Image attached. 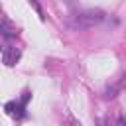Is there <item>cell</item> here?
I'll return each instance as SVG.
<instances>
[{
	"mask_svg": "<svg viewBox=\"0 0 126 126\" xmlns=\"http://www.w3.org/2000/svg\"><path fill=\"white\" fill-rule=\"evenodd\" d=\"M104 12L98 10V8H85V10H77L75 14H69L65 24L69 30L73 32H81V30H89V28H94L98 26L102 20H104Z\"/></svg>",
	"mask_w": 126,
	"mask_h": 126,
	"instance_id": "cell-1",
	"label": "cell"
},
{
	"mask_svg": "<svg viewBox=\"0 0 126 126\" xmlns=\"http://www.w3.org/2000/svg\"><path fill=\"white\" fill-rule=\"evenodd\" d=\"M20 57H22V53H20V49L14 47V45H8V47L4 49V53H2V61H4L8 67H14V65L20 61Z\"/></svg>",
	"mask_w": 126,
	"mask_h": 126,
	"instance_id": "cell-2",
	"label": "cell"
},
{
	"mask_svg": "<svg viewBox=\"0 0 126 126\" xmlns=\"http://www.w3.org/2000/svg\"><path fill=\"white\" fill-rule=\"evenodd\" d=\"M0 35H2V37L12 39V37H16V35H18V28H16V26H14L10 20L0 18Z\"/></svg>",
	"mask_w": 126,
	"mask_h": 126,
	"instance_id": "cell-3",
	"label": "cell"
},
{
	"mask_svg": "<svg viewBox=\"0 0 126 126\" xmlns=\"http://www.w3.org/2000/svg\"><path fill=\"white\" fill-rule=\"evenodd\" d=\"M24 108H26V106H22V104H18V102H14V100L6 102V106H4V110H6L10 116H18V118H22V116L26 114Z\"/></svg>",
	"mask_w": 126,
	"mask_h": 126,
	"instance_id": "cell-4",
	"label": "cell"
},
{
	"mask_svg": "<svg viewBox=\"0 0 126 126\" xmlns=\"http://www.w3.org/2000/svg\"><path fill=\"white\" fill-rule=\"evenodd\" d=\"M124 87H126V81H124V79H120L118 83H114V85H108V87H106L104 96H106V98H114V96H118V93H120Z\"/></svg>",
	"mask_w": 126,
	"mask_h": 126,
	"instance_id": "cell-5",
	"label": "cell"
},
{
	"mask_svg": "<svg viewBox=\"0 0 126 126\" xmlns=\"http://www.w3.org/2000/svg\"><path fill=\"white\" fill-rule=\"evenodd\" d=\"M30 6H32V8H35V10H37V14H39V18H41V20H43V18H45V16H43V12H41V8H39V4H37V2H30Z\"/></svg>",
	"mask_w": 126,
	"mask_h": 126,
	"instance_id": "cell-6",
	"label": "cell"
},
{
	"mask_svg": "<svg viewBox=\"0 0 126 126\" xmlns=\"http://www.w3.org/2000/svg\"><path fill=\"white\" fill-rule=\"evenodd\" d=\"M116 126H126V118H124V116H120V118H118V124H116Z\"/></svg>",
	"mask_w": 126,
	"mask_h": 126,
	"instance_id": "cell-7",
	"label": "cell"
}]
</instances>
